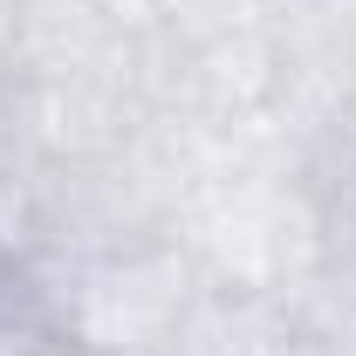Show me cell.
Masks as SVG:
<instances>
[{"label": "cell", "mask_w": 356, "mask_h": 356, "mask_svg": "<svg viewBox=\"0 0 356 356\" xmlns=\"http://www.w3.org/2000/svg\"><path fill=\"white\" fill-rule=\"evenodd\" d=\"M48 261L55 281V309H62V343L110 356H158L165 336L192 302V267L172 240H131V247H103V254H76V261Z\"/></svg>", "instance_id": "6da1fadb"}, {"label": "cell", "mask_w": 356, "mask_h": 356, "mask_svg": "<svg viewBox=\"0 0 356 356\" xmlns=\"http://www.w3.org/2000/svg\"><path fill=\"white\" fill-rule=\"evenodd\" d=\"M62 343V309L48 261L0 240V356H48Z\"/></svg>", "instance_id": "7a4b0ae2"}, {"label": "cell", "mask_w": 356, "mask_h": 356, "mask_svg": "<svg viewBox=\"0 0 356 356\" xmlns=\"http://www.w3.org/2000/svg\"><path fill=\"white\" fill-rule=\"evenodd\" d=\"M309 281L329 295V302L356 309V192L315 206V261H309Z\"/></svg>", "instance_id": "3957f363"}, {"label": "cell", "mask_w": 356, "mask_h": 356, "mask_svg": "<svg viewBox=\"0 0 356 356\" xmlns=\"http://www.w3.org/2000/svg\"><path fill=\"white\" fill-rule=\"evenodd\" d=\"M288 356H356V309L329 302L309 281V295L288 302Z\"/></svg>", "instance_id": "277c9868"}, {"label": "cell", "mask_w": 356, "mask_h": 356, "mask_svg": "<svg viewBox=\"0 0 356 356\" xmlns=\"http://www.w3.org/2000/svg\"><path fill=\"white\" fill-rule=\"evenodd\" d=\"M48 356H110V350H83V343H55Z\"/></svg>", "instance_id": "5b68a950"}, {"label": "cell", "mask_w": 356, "mask_h": 356, "mask_svg": "<svg viewBox=\"0 0 356 356\" xmlns=\"http://www.w3.org/2000/svg\"><path fill=\"white\" fill-rule=\"evenodd\" d=\"M7 89H14V62L0 55V96H7Z\"/></svg>", "instance_id": "8992f818"}]
</instances>
